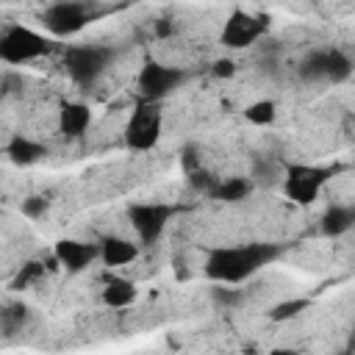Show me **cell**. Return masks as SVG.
<instances>
[{"label":"cell","instance_id":"cell-1","mask_svg":"<svg viewBox=\"0 0 355 355\" xmlns=\"http://www.w3.org/2000/svg\"><path fill=\"white\" fill-rule=\"evenodd\" d=\"M280 255L277 244H241V247H214L205 258V275L214 283L230 286L255 275L261 266Z\"/></svg>","mask_w":355,"mask_h":355},{"label":"cell","instance_id":"cell-2","mask_svg":"<svg viewBox=\"0 0 355 355\" xmlns=\"http://www.w3.org/2000/svg\"><path fill=\"white\" fill-rule=\"evenodd\" d=\"M53 39L33 31V28H25V25H11L3 31L0 36V58L6 64H25V61H33V58H42L53 50Z\"/></svg>","mask_w":355,"mask_h":355},{"label":"cell","instance_id":"cell-3","mask_svg":"<svg viewBox=\"0 0 355 355\" xmlns=\"http://www.w3.org/2000/svg\"><path fill=\"white\" fill-rule=\"evenodd\" d=\"M111 58H114L111 47L75 44V47H67V53H64V69H67V75L75 83L89 86V83H94L105 72V67L111 64Z\"/></svg>","mask_w":355,"mask_h":355},{"label":"cell","instance_id":"cell-4","mask_svg":"<svg viewBox=\"0 0 355 355\" xmlns=\"http://www.w3.org/2000/svg\"><path fill=\"white\" fill-rule=\"evenodd\" d=\"M333 178V169L330 166H313V164H288L286 166V180H283V189H286V197L297 205H311L322 186Z\"/></svg>","mask_w":355,"mask_h":355},{"label":"cell","instance_id":"cell-5","mask_svg":"<svg viewBox=\"0 0 355 355\" xmlns=\"http://www.w3.org/2000/svg\"><path fill=\"white\" fill-rule=\"evenodd\" d=\"M266 25H269V19L263 14L233 8L227 14L222 31H219V44L227 47V50H244V47H250L252 42H258L266 33Z\"/></svg>","mask_w":355,"mask_h":355},{"label":"cell","instance_id":"cell-6","mask_svg":"<svg viewBox=\"0 0 355 355\" xmlns=\"http://www.w3.org/2000/svg\"><path fill=\"white\" fill-rule=\"evenodd\" d=\"M175 211L178 208L169 202H133L128 208V219L141 244H155L166 230L169 219L175 216Z\"/></svg>","mask_w":355,"mask_h":355},{"label":"cell","instance_id":"cell-7","mask_svg":"<svg viewBox=\"0 0 355 355\" xmlns=\"http://www.w3.org/2000/svg\"><path fill=\"white\" fill-rule=\"evenodd\" d=\"M158 139H161V111H158L155 100H150V103H141L130 114V119L125 125V144L130 150L144 153V150L155 147Z\"/></svg>","mask_w":355,"mask_h":355},{"label":"cell","instance_id":"cell-8","mask_svg":"<svg viewBox=\"0 0 355 355\" xmlns=\"http://www.w3.org/2000/svg\"><path fill=\"white\" fill-rule=\"evenodd\" d=\"M42 22H44V28H47L53 36H72V33L83 31V28L92 22V11H89L83 3L64 0V3L50 6V8L42 14Z\"/></svg>","mask_w":355,"mask_h":355},{"label":"cell","instance_id":"cell-9","mask_svg":"<svg viewBox=\"0 0 355 355\" xmlns=\"http://www.w3.org/2000/svg\"><path fill=\"white\" fill-rule=\"evenodd\" d=\"M183 69L178 67H166L161 61H144L141 72H139V89L147 100H161L169 92H175L183 83Z\"/></svg>","mask_w":355,"mask_h":355},{"label":"cell","instance_id":"cell-10","mask_svg":"<svg viewBox=\"0 0 355 355\" xmlns=\"http://www.w3.org/2000/svg\"><path fill=\"white\" fill-rule=\"evenodd\" d=\"M53 255L58 258V263L67 272H83L100 255V244H86L78 239H61V241H55Z\"/></svg>","mask_w":355,"mask_h":355},{"label":"cell","instance_id":"cell-11","mask_svg":"<svg viewBox=\"0 0 355 355\" xmlns=\"http://www.w3.org/2000/svg\"><path fill=\"white\" fill-rule=\"evenodd\" d=\"M89 122H92V111H89L86 103H61V108H58V130L67 139L83 136Z\"/></svg>","mask_w":355,"mask_h":355},{"label":"cell","instance_id":"cell-12","mask_svg":"<svg viewBox=\"0 0 355 355\" xmlns=\"http://www.w3.org/2000/svg\"><path fill=\"white\" fill-rule=\"evenodd\" d=\"M139 255V247L130 241V239H122V236H105L100 241V258L105 266H125L130 261H136Z\"/></svg>","mask_w":355,"mask_h":355},{"label":"cell","instance_id":"cell-13","mask_svg":"<svg viewBox=\"0 0 355 355\" xmlns=\"http://www.w3.org/2000/svg\"><path fill=\"white\" fill-rule=\"evenodd\" d=\"M6 155H8L11 164L28 166V164H36L39 158H44V155H47V147L39 144V141H33V139H28V136H22V133H17V136L6 144Z\"/></svg>","mask_w":355,"mask_h":355},{"label":"cell","instance_id":"cell-14","mask_svg":"<svg viewBox=\"0 0 355 355\" xmlns=\"http://www.w3.org/2000/svg\"><path fill=\"white\" fill-rule=\"evenodd\" d=\"M100 297L108 308H128L136 300V286L128 277H108Z\"/></svg>","mask_w":355,"mask_h":355},{"label":"cell","instance_id":"cell-15","mask_svg":"<svg viewBox=\"0 0 355 355\" xmlns=\"http://www.w3.org/2000/svg\"><path fill=\"white\" fill-rule=\"evenodd\" d=\"M355 225V205H330L322 216L324 236H341Z\"/></svg>","mask_w":355,"mask_h":355},{"label":"cell","instance_id":"cell-16","mask_svg":"<svg viewBox=\"0 0 355 355\" xmlns=\"http://www.w3.org/2000/svg\"><path fill=\"white\" fill-rule=\"evenodd\" d=\"M250 191H252V180L250 178H227V180H219L208 197L222 200V202H239V200L250 197Z\"/></svg>","mask_w":355,"mask_h":355},{"label":"cell","instance_id":"cell-17","mask_svg":"<svg viewBox=\"0 0 355 355\" xmlns=\"http://www.w3.org/2000/svg\"><path fill=\"white\" fill-rule=\"evenodd\" d=\"M349 75H352V61H349V55H347L344 50H338V47H330V50H327V80L341 83V80H347Z\"/></svg>","mask_w":355,"mask_h":355},{"label":"cell","instance_id":"cell-18","mask_svg":"<svg viewBox=\"0 0 355 355\" xmlns=\"http://www.w3.org/2000/svg\"><path fill=\"white\" fill-rule=\"evenodd\" d=\"M300 78L302 80H327V50H316L311 53L302 64H300Z\"/></svg>","mask_w":355,"mask_h":355},{"label":"cell","instance_id":"cell-19","mask_svg":"<svg viewBox=\"0 0 355 355\" xmlns=\"http://www.w3.org/2000/svg\"><path fill=\"white\" fill-rule=\"evenodd\" d=\"M277 116V105L275 100H255L244 108V119L252 125H272Z\"/></svg>","mask_w":355,"mask_h":355},{"label":"cell","instance_id":"cell-20","mask_svg":"<svg viewBox=\"0 0 355 355\" xmlns=\"http://www.w3.org/2000/svg\"><path fill=\"white\" fill-rule=\"evenodd\" d=\"M308 308H311V300H308V297L283 300V302H277V305L269 311V319H272V322H286V319L300 316V313H302V311H308Z\"/></svg>","mask_w":355,"mask_h":355},{"label":"cell","instance_id":"cell-21","mask_svg":"<svg viewBox=\"0 0 355 355\" xmlns=\"http://www.w3.org/2000/svg\"><path fill=\"white\" fill-rule=\"evenodd\" d=\"M42 275H44V263H39V261H28V263L17 272V277L11 280V288H14V291L28 288V286H31V283H36Z\"/></svg>","mask_w":355,"mask_h":355},{"label":"cell","instance_id":"cell-22","mask_svg":"<svg viewBox=\"0 0 355 355\" xmlns=\"http://www.w3.org/2000/svg\"><path fill=\"white\" fill-rule=\"evenodd\" d=\"M189 183H191L194 189H200V191H205V194H211V191H214V186L219 183V178H214L211 172H205L202 166H197L194 172H189Z\"/></svg>","mask_w":355,"mask_h":355},{"label":"cell","instance_id":"cell-23","mask_svg":"<svg viewBox=\"0 0 355 355\" xmlns=\"http://www.w3.org/2000/svg\"><path fill=\"white\" fill-rule=\"evenodd\" d=\"M25 305H11V308H6L3 311V330L6 333H11V330H17V324H22L25 322Z\"/></svg>","mask_w":355,"mask_h":355},{"label":"cell","instance_id":"cell-24","mask_svg":"<svg viewBox=\"0 0 355 355\" xmlns=\"http://www.w3.org/2000/svg\"><path fill=\"white\" fill-rule=\"evenodd\" d=\"M44 211H47V200H44V197H28V200H22V214H25V216L36 219V216H42Z\"/></svg>","mask_w":355,"mask_h":355},{"label":"cell","instance_id":"cell-25","mask_svg":"<svg viewBox=\"0 0 355 355\" xmlns=\"http://www.w3.org/2000/svg\"><path fill=\"white\" fill-rule=\"evenodd\" d=\"M180 164H183V172L189 175V172H194L197 166H200V155H197V147L194 144H189V147H183V155H180Z\"/></svg>","mask_w":355,"mask_h":355},{"label":"cell","instance_id":"cell-26","mask_svg":"<svg viewBox=\"0 0 355 355\" xmlns=\"http://www.w3.org/2000/svg\"><path fill=\"white\" fill-rule=\"evenodd\" d=\"M211 69H214L216 78H233L236 75V61L233 58H216Z\"/></svg>","mask_w":355,"mask_h":355},{"label":"cell","instance_id":"cell-27","mask_svg":"<svg viewBox=\"0 0 355 355\" xmlns=\"http://www.w3.org/2000/svg\"><path fill=\"white\" fill-rule=\"evenodd\" d=\"M239 291H233V288H214V302H219V305H233V302H239Z\"/></svg>","mask_w":355,"mask_h":355},{"label":"cell","instance_id":"cell-28","mask_svg":"<svg viewBox=\"0 0 355 355\" xmlns=\"http://www.w3.org/2000/svg\"><path fill=\"white\" fill-rule=\"evenodd\" d=\"M153 31H155V39H169L175 28H172V22H169V19H158Z\"/></svg>","mask_w":355,"mask_h":355},{"label":"cell","instance_id":"cell-29","mask_svg":"<svg viewBox=\"0 0 355 355\" xmlns=\"http://www.w3.org/2000/svg\"><path fill=\"white\" fill-rule=\"evenodd\" d=\"M347 349H349V352H355V333H352V338H349V344H347Z\"/></svg>","mask_w":355,"mask_h":355}]
</instances>
